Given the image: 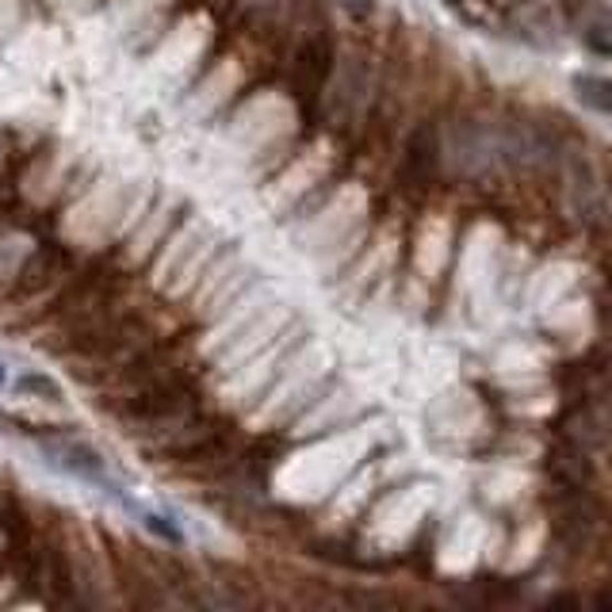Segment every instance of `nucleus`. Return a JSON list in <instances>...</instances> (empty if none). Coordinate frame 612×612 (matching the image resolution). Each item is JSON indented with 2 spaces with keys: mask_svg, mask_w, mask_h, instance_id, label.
<instances>
[{
  "mask_svg": "<svg viewBox=\"0 0 612 612\" xmlns=\"http://www.w3.org/2000/svg\"><path fill=\"white\" fill-rule=\"evenodd\" d=\"M104 410L119 421L130 433H172V429L188 425L196 413V391L184 383V376L172 368L146 376L138 383L123 387V394H115L112 402H104Z\"/></svg>",
  "mask_w": 612,
  "mask_h": 612,
  "instance_id": "nucleus-1",
  "label": "nucleus"
},
{
  "mask_svg": "<svg viewBox=\"0 0 612 612\" xmlns=\"http://www.w3.org/2000/svg\"><path fill=\"white\" fill-rule=\"evenodd\" d=\"M334 43H329L326 31H314V35H306V43L299 46V54H295V65H292V93L295 101H299L306 112H314L321 101V93H326L329 77H334Z\"/></svg>",
  "mask_w": 612,
  "mask_h": 612,
  "instance_id": "nucleus-2",
  "label": "nucleus"
},
{
  "mask_svg": "<svg viewBox=\"0 0 612 612\" xmlns=\"http://www.w3.org/2000/svg\"><path fill=\"white\" fill-rule=\"evenodd\" d=\"M436 165H441V138L429 123L413 127V135L402 146V188L407 192H425L429 184L436 180Z\"/></svg>",
  "mask_w": 612,
  "mask_h": 612,
  "instance_id": "nucleus-3",
  "label": "nucleus"
},
{
  "mask_svg": "<svg viewBox=\"0 0 612 612\" xmlns=\"http://www.w3.org/2000/svg\"><path fill=\"white\" fill-rule=\"evenodd\" d=\"M562 177H567V192H570L574 211L582 214L585 222H593V226H605V192H601L590 161H585L582 154H570L567 161H562Z\"/></svg>",
  "mask_w": 612,
  "mask_h": 612,
  "instance_id": "nucleus-4",
  "label": "nucleus"
},
{
  "mask_svg": "<svg viewBox=\"0 0 612 612\" xmlns=\"http://www.w3.org/2000/svg\"><path fill=\"white\" fill-rule=\"evenodd\" d=\"M548 475H551V483L562 486V490H593L598 467H593L582 441H559L548 456Z\"/></svg>",
  "mask_w": 612,
  "mask_h": 612,
  "instance_id": "nucleus-5",
  "label": "nucleus"
},
{
  "mask_svg": "<svg viewBox=\"0 0 612 612\" xmlns=\"http://www.w3.org/2000/svg\"><path fill=\"white\" fill-rule=\"evenodd\" d=\"M62 264H65V253L57 250V245H43V250H39L28 261L23 276L15 279L12 295H8V303H20V299H31V295H39L46 284H54V276L62 272Z\"/></svg>",
  "mask_w": 612,
  "mask_h": 612,
  "instance_id": "nucleus-6",
  "label": "nucleus"
},
{
  "mask_svg": "<svg viewBox=\"0 0 612 612\" xmlns=\"http://www.w3.org/2000/svg\"><path fill=\"white\" fill-rule=\"evenodd\" d=\"M43 449L51 452L57 467L73 471V475H81V478H104V456L96 449H88V444L62 436V441H46Z\"/></svg>",
  "mask_w": 612,
  "mask_h": 612,
  "instance_id": "nucleus-7",
  "label": "nucleus"
},
{
  "mask_svg": "<svg viewBox=\"0 0 612 612\" xmlns=\"http://www.w3.org/2000/svg\"><path fill=\"white\" fill-rule=\"evenodd\" d=\"M449 8L475 31H509V15L498 0H449Z\"/></svg>",
  "mask_w": 612,
  "mask_h": 612,
  "instance_id": "nucleus-8",
  "label": "nucleus"
},
{
  "mask_svg": "<svg viewBox=\"0 0 612 612\" xmlns=\"http://www.w3.org/2000/svg\"><path fill=\"white\" fill-rule=\"evenodd\" d=\"M574 93H578V101L590 104L593 112H601V115L612 112V85L605 77H578Z\"/></svg>",
  "mask_w": 612,
  "mask_h": 612,
  "instance_id": "nucleus-9",
  "label": "nucleus"
},
{
  "mask_svg": "<svg viewBox=\"0 0 612 612\" xmlns=\"http://www.w3.org/2000/svg\"><path fill=\"white\" fill-rule=\"evenodd\" d=\"M20 391H31V394H39V399H46V402H62L57 383H54V379H46V376H23L20 379Z\"/></svg>",
  "mask_w": 612,
  "mask_h": 612,
  "instance_id": "nucleus-10",
  "label": "nucleus"
},
{
  "mask_svg": "<svg viewBox=\"0 0 612 612\" xmlns=\"http://www.w3.org/2000/svg\"><path fill=\"white\" fill-rule=\"evenodd\" d=\"M337 4H341L345 12L357 15V20H363V15H371V0H337Z\"/></svg>",
  "mask_w": 612,
  "mask_h": 612,
  "instance_id": "nucleus-11",
  "label": "nucleus"
},
{
  "mask_svg": "<svg viewBox=\"0 0 612 612\" xmlns=\"http://www.w3.org/2000/svg\"><path fill=\"white\" fill-rule=\"evenodd\" d=\"M146 525H150V532H161L165 540H180V532L165 525V517H146Z\"/></svg>",
  "mask_w": 612,
  "mask_h": 612,
  "instance_id": "nucleus-12",
  "label": "nucleus"
},
{
  "mask_svg": "<svg viewBox=\"0 0 612 612\" xmlns=\"http://www.w3.org/2000/svg\"><path fill=\"white\" fill-rule=\"evenodd\" d=\"M0 383H4V368H0Z\"/></svg>",
  "mask_w": 612,
  "mask_h": 612,
  "instance_id": "nucleus-13",
  "label": "nucleus"
}]
</instances>
